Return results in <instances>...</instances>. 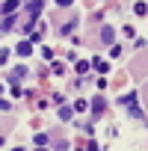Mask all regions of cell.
Instances as JSON below:
<instances>
[{
	"label": "cell",
	"mask_w": 148,
	"mask_h": 151,
	"mask_svg": "<svg viewBox=\"0 0 148 151\" xmlns=\"http://www.w3.org/2000/svg\"><path fill=\"white\" fill-rule=\"evenodd\" d=\"M42 15V0H36V3H30L27 6V21H24V33H33V24H36V18Z\"/></svg>",
	"instance_id": "cell-1"
},
{
	"label": "cell",
	"mask_w": 148,
	"mask_h": 151,
	"mask_svg": "<svg viewBox=\"0 0 148 151\" xmlns=\"http://www.w3.org/2000/svg\"><path fill=\"white\" fill-rule=\"evenodd\" d=\"M0 12H3V15H15L18 12V0H6V3L0 6Z\"/></svg>",
	"instance_id": "cell-2"
},
{
	"label": "cell",
	"mask_w": 148,
	"mask_h": 151,
	"mask_svg": "<svg viewBox=\"0 0 148 151\" xmlns=\"http://www.w3.org/2000/svg\"><path fill=\"white\" fill-rule=\"evenodd\" d=\"M15 53H18V56H30V53H33V42H21V45L15 47Z\"/></svg>",
	"instance_id": "cell-3"
},
{
	"label": "cell",
	"mask_w": 148,
	"mask_h": 151,
	"mask_svg": "<svg viewBox=\"0 0 148 151\" xmlns=\"http://www.w3.org/2000/svg\"><path fill=\"white\" fill-rule=\"evenodd\" d=\"M21 77H27V68H24V65H21V68H15V71L9 74V80H12V83H18Z\"/></svg>",
	"instance_id": "cell-4"
},
{
	"label": "cell",
	"mask_w": 148,
	"mask_h": 151,
	"mask_svg": "<svg viewBox=\"0 0 148 151\" xmlns=\"http://www.w3.org/2000/svg\"><path fill=\"white\" fill-rule=\"evenodd\" d=\"M101 39H104V42L110 45V42L116 39V33H113V27H104V30H101Z\"/></svg>",
	"instance_id": "cell-5"
},
{
	"label": "cell",
	"mask_w": 148,
	"mask_h": 151,
	"mask_svg": "<svg viewBox=\"0 0 148 151\" xmlns=\"http://www.w3.org/2000/svg\"><path fill=\"white\" fill-rule=\"evenodd\" d=\"M104 113V98H95V104H92V116H101Z\"/></svg>",
	"instance_id": "cell-6"
},
{
	"label": "cell",
	"mask_w": 148,
	"mask_h": 151,
	"mask_svg": "<svg viewBox=\"0 0 148 151\" xmlns=\"http://www.w3.org/2000/svg\"><path fill=\"white\" fill-rule=\"evenodd\" d=\"M12 24H15V18H12V15H6V18H3V21H0V30H3V33H6V30H9V27H12Z\"/></svg>",
	"instance_id": "cell-7"
},
{
	"label": "cell",
	"mask_w": 148,
	"mask_h": 151,
	"mask_svg": "<svg viewBox=\"0 0 148 151\" xmlns=\"http://www.w3.org/2000/svg\"><path fill=\"white\" fill-rule=\"evenodd\" d=\"M92 65H95V68H98V71H110V65H107V62H104V59H92Z\"/></svg>",
	"instance_id": "cell-8"
},
{
	"label": "cell",
	"mask_w": 148,
	"mask_h": 151,
	"mask_svg": "<svg viewBox=\"0 0 148 151\" xmlns=\"http://www.w3.org/2000/svg\"><path fill=\"white\" fill-rule=\"evenodd\" d=\"M47 142H50L47 133H36V145H47Z\"/></svg>",
	"instance_id": "cell-9"
},
{
	"label": "cell",
	"mask_w": 148,
	"mask_h": 151,
	"mask_svg": "<svg viewBox=\"0 0 148 151\" xmlns=\"http://www.w3.org/2000/svg\"><path fill=\"white\" fill-rule=\"evenodd\" d=\"M59 119H62V122H68V119H71V110H68V107H62V110H59Z\"/></svg>",
	"instance_id": "cell-10"
},
{
	"label": "cell",
	"mask_w": 148,
	"mask_h": 151,
	"mask_svg": "<svg viewBox=\"0 0 148 151\" xmlns=\"http://www.w3.org/2000/svg\"><path fill=\"white\" fill-rule=\"evenodd\" d=\"M145 12H148V6H145L142 0H139V3H136V15H145Z\"/></svg>",
	"instance_id": "cell-11"
},
{
	"label": "cell",
	"mask_w": 148,
	"mask_h": 151,
	"mask_svg": "<svg viewBox=\"0 0 148 151\" xmlns=\"http://www.w3.org/2000/svg\"><path fill=\"white\" fill-rule=\"evenodd\" d=\"M130 116H133V119H142V116H145V113H142V110H139V107H130Z\"/></svg>",
	"instance_id": "cell-12"
},
{
	"label": "cell",
	"mask_w": 148,
	"mask_h": 151,
	"mask_svg": "<svg viewBox=\"0 0 148 151\" xmlns=\"http://www.w3.org/2000/svg\"><path fill=\"white\" fill-rule=\"evenodd\" d=\"M56 3H59V6H71V3H74V0H56Z\"/></svg>",
	"instance_id": "cell-13"
},
{
	"label": "cell",
	"mask_w": 148,
	"mask_h": 151,
	"mask_svg": "<svg viewBox=\"0 0 148 151\" xmlns=\"http://www.w3.org/2000/svg\"><path fill=\"white\" fill-rule=\"evenodd\" d=\"M0 110H9V101H0Z\"/></svg>",
	"instance_id": "cell-14"
},
{
	"label": "cell",
	"mask_w": 148,
	"mask_h": 151,
	"mask_svg": "<svg viewBox=\"0 0 148 151\" xmlns=\"http://www.w3.org/2000/svg\"><path fill=\"white\" fill-rule=\"evenodd\" d=\"M89 151H101V148H98V145H89Z\"/></svg>",
	"instance_id": "cell-15"
},
{
	"label": "cell",
	"mask_w": 148,
	"mask_h": 151,
	"mask_svg": "<svg viewBox=\"0 0 148 151\" xmlns=\"http://www.w3.org/2000/svg\"><path fill=\"white\" fill-rule=\"evenodd\" d=\"M15 151H24V148H15Z\"/></svg>",
	"instance_id": "cell-16"
},
{
	"label": "cell",
	"mask_w": 148,
	"mask_h": 151,
	"mask_svg": "<svg viewBox=\"0 0 148 151\" xmlns=\"http://www.w3.org/2000/svg\"><path fill=\"white\" fill-rule=\"evenodd\" d=\"M0 92H3V86H0Z\"/></svg>",
	"instance_id": "cell-17"
},
{
	"label": "cell",
	"mask_w": 148,
	"mask_h": 151,
	"mask_svg": "<svg viewBox=\"0 0 148 151\" xmlns=\"http://www.w3.org/2000/svg\"><path fill=\"white\" fill-rule=\"evenodd\" d=\"M0 145H3V139H0Z\"/></svg>",
	"instance_id": "cell-18"
},
{
	"label": "cell",
	"mask_w": 148,
	"mask_h": 151,
	"mask_svg": "<svg viewBox=\"0 0 148 151\" xmlns=\"http://www.w3.org/2000/svg\"><path fill=\"white\" fill-rule=\"evenodd\" d=\"M39 151H45V148H39Z\"/></svg>",
	"instance_id": "cell-19"
}]
</instances>
